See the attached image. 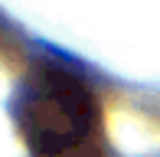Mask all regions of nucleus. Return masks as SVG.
I'll list each match as a JSON object with an SVG mask.
<instances>
[{
    "instance_id": "obj_1",
    "label": "nucleus",
    "mask_w": 160,
    "mask_h": 157,
    "mask_svg": "<svg viewBox=\"0 0 160 157\" xmlns=\"http://www.w3.org/2000/svg\"><path fill=\"white\" fill-rule=\"evenodd\" d=\"M13 121L30 157H105V115L75 69L36 59L13 98Z\"/></svg>"
}]
</instances>
